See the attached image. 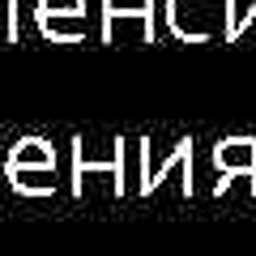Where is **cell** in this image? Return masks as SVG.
<instances>
[{
	"mask_svg": "<svg viewBox=\"0 0 256 256\" xmlns=\"http://www.w3.org/2000/svg\"><path fill=\"white\" fill-rule=\"evenodd\" d=\"M18 162H30V166H34V162H47V150L38 146V141H26V146L18 150Z\"/></svg>",
	"mask_w": 256,
	"mask_h": 256,
	"instance_id": "6da1fadb",
	"label": "cell"
}]
</instances>
